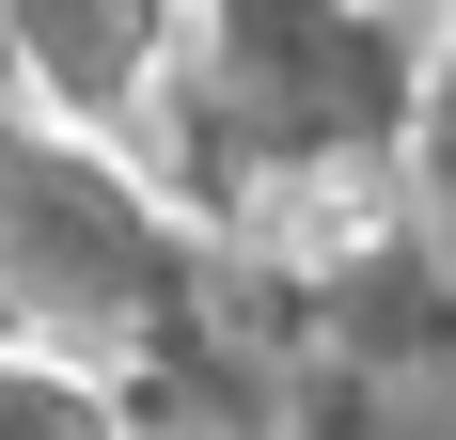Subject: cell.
<instances>
[{
	"mask_svg": "<svg viewBox=\"0 0 456 440\" xmlns=\"http://www.w3.org/2000/svg\"><path fill=\"white\" fill-rule=\"evenodd\" d=\"M0 440H110V425H94V409L63 394V378H32V362H0Z\"/></svg>",
	"mask_w": 456,
	"mask_h": 440,
	"instance_id": "2",
	"label": "cell"
},
{
	"mask_svg": "<svg viewBox=\"0 0 456 440\" xmlns=\"http://www.w3.org/2000/svg\"><path fill=\"white\" fill-rule=\"evenodd\" d=\"M16 63H32L47 110L110 126L142 94V63H158V0H16Z\"/></svg>",
	"mask_w": 456,
	"mask_h": 440,
	"instance_id": "1",
	"label": "cell"
}]
</instances>
